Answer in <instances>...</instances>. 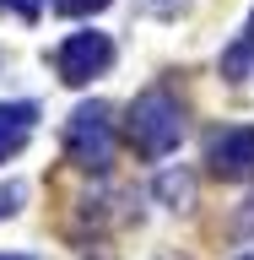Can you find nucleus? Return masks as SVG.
I'll return each instance as SVG.
<instances>
[{"instance_id": "f257e3e1", "label": "nucleus", "mask_w": 254, "mask_h": 260, "mask_svg": "<svg viewBox=\"0 0 254 260\" xmlns=\"http://www.w3.org/2000/svg\"><path fill=\"white\" fill-rule=\"evenodd\" d=\"M125 136H130V146H135L141 157H168V152L184 141V109H178V98L162 92V87L141 92L130 103Z\"/></svg>"}, {"instance_id": "f03ea898", "label": "nucleus", "mask_w": 254, "mask_h": 260, "mask_svg": "<svg viewBox=\"0 0 254 260\" xmlns=\"http://www.w3.org/2000/svg\"><path fill=\"white\" fill-rule=\"evenodd\" d=\"M65 157L76 162V168H92V174H103L114 162V119H108V103H81V109H70V119H65Z\"/></svg>"}, {"instance_id": "7ed1b4c3", "label": "nucleus", "mask_w": 254, "mask_h": 260, "mask_svg": "<svg viewBox=\"0 0 254 260\" xmlns=\"http://www.w3.org/2000/svg\"><path fill=\"white\" fill-rule=\"evenodd\" d=\"M114 65V38L108 32H70L60 49H54V71H60L65 87H87L92 76H103Z\"/></svg>"}, {"instance_id": "20e7f679", "label": "nucleus", "mask_w": 254, "mask_h": 260, "mask_svg": "<svg viewBox=\"0 0 254 260\" xmlns=\"http://www.w3.org/2000/svg\"><path fill=\"white\" fill-rule=\"evenodd\" d=\"M206 162L216 179H233V184H243V179H254V125H233V130H216L206 146Z\"/></svg>"}, {"instance_id": "39448f33", "label": "nucleus", "mask_w": 254, "mask_h": 260, "mask_svg": "<svg viewBox=\"0 0 254 260\" xmlns=\"http://www.w3.org/2000/svg\"><path fill=\"white\" fill-rule=\"evenodd\" d=\"M32 125H38V103H0V162H11L22 146H27Z\"/></svg>"}, {"instance_id": "423d86ee", "label": "nucleus", "mask_w": 254, "mask_h": 260, "mask_svg": "<svg viewBox=\"0 0 254 260\" xmlns=\"http://www.w3.org/2000/svg\"><path fill=\"white\" fill-rule=\"evenodd\" d=\"M254 71V11H249V22L238 27V38L222 49V76L227 81H243Z\"/></svg>"}, {"instance_id": "0eeeda50", "label": "nucleus", "mask_w": 254, "mask_h": 260, "mask_svg": "<svg viewBox=\"0 0 254 260\" xmlns=\"http://www.w3.org/2000/svg\"><path fill=\"white\" fill-rule=\"evenodd\" d=\"M152 190H157V201L162 206H173V211H184L195 201V179H190V168H162L157 174V184H152Z\"/></svg>"}, {"instance_id": "6e6552de", "label": "nucleus", "mask_w": 254, "mask_h": 260, "mask_svg": "<svg viewBox=\"0 0 254 260\" xmlns=\"http://www.w3.org/2000/svg\"><path fill=\"white\" fill-rule=\"evenodd\" d=\"M49 6H54L60 16H92V11H103L108 0H49Z\"/></svg>"}, {"instance_id": "1a4fd4ad", "label": "nucleus", "mask_w": 254, "mask_h": 260, "mask_svg": "<svg viewBox=\"0 0 254 260\" xmlns=\"http://www.w3.org/2000/svg\"><path fill=\"white\" fill-rule=\"evenodd\" d=\"M22 201H27V184H22V179H11V184L0 190V217H11V211H22Z\"/></svg>"}, {"instance_id": "9d476101", "label": "nucleus", "mask_w": 254, "mask_h": 260, "mask_svg": "<svg viewBox=\"0 0 254 260\" xmlns=\"http://www.w3.org/2000/svg\"><path fill=\"white\" fill-rule=\"evenodd\" d=\"M6 11H11V16H22V22H32V16L44 11V0H0V16H6Z\"/></svg>"}, {"instance_id": "9b49d317", "label": "nucleus", "mask_w": 254, "mask_h": 260, "mask_svg": "<svg viewBox=\"0 0 254 260\" xmlns=\"http://www.w3.org/2000/svg\"><path fill=\"white\" fill-rule=\"evenodd\" d=\"M184 6H190V0H152V11H157V16H173V11H184Z\"/></svg>"}, {"instance_id": "f8f14e48", "label": "nucleus", "mask_w": 254, "mask_h": 260, "mask_svg": "<svg viewBox=\"0 0 254 260\" xmlns=\"http://www.w3.org/2000/svg\"><path fill=\"white\" fill-rule=\"evenodd\" d=\"M0 260H32V255H0Z\"/></svg>"}, {"instance_id": "ddd939ff", "label": "nucleus", "mask_w": 254, "mask_h": 260, "mask_svg": "<svg viewBox=\"0 0 254 260\" xmlns=\"http://www.w3.org/2000/svg\"><path fill=\"white\" fill-rule=\"evenodd\" d=\"M162 260H178V255H162Z\"/></svg>"}, {"instance_id": "4468645a", "label": "nucleus", "mask_w": 254, "mask_h": 260, "mask_svg": "<svg viewBox=\"0 0 254 260\" xmlns=\"http://www.w3.org/2000/svg\"><path fill=\"white\" fill-rule=\"evenodd\" d=\"M238 260H254V255H238Z\"/></svg>"}]
</instances>
